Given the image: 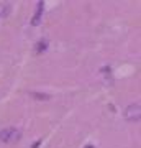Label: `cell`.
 <instances>
[{"label": "cell", "instance_id": "obj_1", "mask_svg": "<svg viewBox=\"0 0 141 148\" xmlns=\"http://www.w3.org/2000/svg\"><path fill=\"white\" fill-rule=\"evenodd\" d=\"M140 115H141L140 104H130V106L125 109V120L126 122L136 123V122H140Z\"/></svg>", "mask_w": 141, "mask_h": 148}, {"label": "cell", "instance_id": "obj_2", "mask_svg": "<svg viewBox=\"0 0 141 148\" xmlns=\"http://www.w3.org/2000/svg\"><path fill=\"white\" fill-rule=\"evenodd\" d=\"M20 138V132L13 127H8V128H3L0 132V142L3 143H10V142H15Z\"/></svg>", "mask_w": 141, "mask_h": 148}, {"label": "cell", "instance_id": "obj_3", "mask_svg": "<svg viewBox=\"0 0 141 148\" xmlns=\"http://www.w3.org/2000/svg\"><path fill=\"white\" fill-rule=\"evenodd\" d=\"M43 7H44V2H38V5H36V12H35V16H33V20H31V25H33V27L40 25V21H41Z\"/></svg>", "mask_w": 141, "mask_h": 148}, {"label": "cell", "instance_id": "obj_4", "mask_svg": "<svg viewBox=\"0 0 141 148\" xmlns=\"http://www.w3.org/2000/svg\"><path fill=\"white\" fill-rule=\"evenodd\" d=\"M12 13V3L10 2H2L0 3V18H7Z\"/></svg>", "mask_w": 141, "mask_h": 148}, {"label": "cell", "instance_id": "obj_5", "mask_svg": "<svg viewBox=\"0 0 141 148\" xmlns=\"http://www.w3.org/2000/svg\"><path fill=\"white\" fill-rule=\"evenodd\" d=\"M46 48H48V41H46V40L38 41V45H36V54L43 53V51H46Z\"/></svg>", "mask_w": 141, "mask_h": 148}, {"label": "cell", "instance_id": "obj_6", "mask_svg": "<svg viewBox=\"0 0 141 148\" xmlns=\"http://www.w3.org/2000/svg\"><path fill=\"white\" fill-rule=\"evenodd\" d=\"M33 97H35V99H44V101H48V99H49V95H46V94H40V92H33Z\"/></svg>", "mask_w": 141, "mask_h": 148}, {"label": "cell", "instance_id": "obj_7", "mask_svg": "<svg viewBox=\"0 0 141 148\" xmlns=\"http://www.w3.org/2000/svg\"><path fill=\"white\" fill-rule=\"evenodd\" d=\"M40 143H41V140H38V142L35 143V145H33V148H38V147H40Z\"/></svg>", "mask_w": 141, "mask_h": 148}, {"label": "cell", "instance_id": "obj_8", "mask_svg": "<svg viewBox=\"0 0 141 148\" xmlns=\"http://www.w3.org/2000/svg\"><path fill=\"white\" fill-rule=\"evenodd\" d=\"M85 148H95V147H94V145H87Z\"/></svg>", "mask_w": 141, "mask_h": 148}]
</instances>
